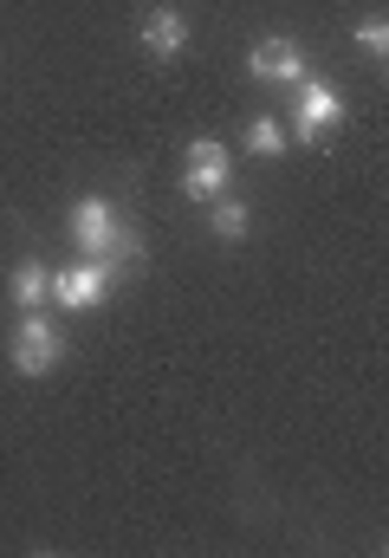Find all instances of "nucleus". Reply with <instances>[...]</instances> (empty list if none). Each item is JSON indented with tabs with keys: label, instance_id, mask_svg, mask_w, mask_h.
<instances>
[{
	"label": "nucleus",
	"instance_id": "f257e3e1",
	"mask_svg": "<svg viewBox=\"0 0 389 558\" xmlns=\"http://www.w3.org/2000/svg\"><path fill=\"white\" fill-rule=\"evenodd\" d=\"M72 247H78V260H143V247H136V234L124 228V215H118V202H105V195H85V202H72Z\"/></svg>",
	"mask_w": 389,
	"mask_h": 558
},
{
	"label": "nucleus",
	"instance_id": "f03ea898",
	"mask_svg": "<svg viewBox=\"0 0 389 558\" xmlns=\"http://www.w3.org/2000/svg\"><path fill=\"white\" fill-rule=\"evenodd\" d=\"M7 364H13L20 377H46V371L65 364V331L52 325V312H20V318H13Z\"/></svg>",
	"mask_w": 389,
	"mask_h": 558
},
{
	"label": "nucleus",
	"instance_id": "7ed1b4c3",
	"mask_svg": "<svg viewBox=\"0 0 389 558\" xmlns=\"http://www.w3.org/2000/svg\"><path fill=\"white\" fill-rule=\"evenodd\" d=\"M228 182H234L228 143L195 137L189 149H182V195H189V202H215V195H228Z\"/></svg>",
	"mask_w": 389,
	"mask_h": 558
},
{
	"label": "nucleus",
	"instance_id": "20e7f679",
	"mask_svg": "<svg viewBox=\"0 0 389 558\" xmlns=\"http://www.w3.org/2000/svg\"><path fill=\"white\" fill-rule=\"evenodd\" d=\"M344 124V92L331 78H299V105H292V137L318 143L325 131Z\"/></svg>",
	"mask_w": 389,
	"mask_h": 558
},
{
	"label": "nucleus",
	"instance_id": "39448f33",
	"mask_svg": "<svg viewBox=\"0 0 389 558\" xmlns=\"http://www.w3.org/2000/svg\"><path fill=\"white\" fill-rule=\"evenodd\" d=\"M247 72H254L259 85H299V78H312V65H305V46H299L292 33H266V39H254V52H247Z\"/></svg>",
	"mask_w": 389,
	"mask_h": 558
},
{
	"label": "nucleus",
	"instance_id": "423d86ee",
	"mask_svg": "<svg viewBox=\"0 0 389 558\" xmlns=\"http://www.w3.org/2000/svg\"><path fill=\"white\" fill-rule=\"evenodd\" d=\"M111 279H118L111 260H78V267L52 274V305H59V312H92V305L111 292Z\"/></svg>",
	"mask_w": 389,
	"mask_h": 558
},
{
	"label": "nucleus",
	"instance_id": "0eeeda50",
	"mask_svg": "<svg viewBox=\"0 0 389 558\" xmlns=\"http://www.w3.org/2000/svg\"><path fill=\"white\" fill-rule=\"evenodd\" d=\"M143 52H149L156 65L182 59V52H189V20H182L175 7H149V13H143Z\"/></svg>",
	"mask_w": 389,
	"mask_h": 558
},
{
	"label": "nucleus",
	"instance_id": "6e6552de",
	"mask_svg": "<svg viewBox=\"0 0 389 558\" xmlns=\"http://www.w3.org/2000/svg\"><path fill=\"white\" fill-rule=\"evenodd\" d=\"M7 299H13V312H46V305H52V274H46V260H20L13 279H7Z\"/></svg>",
	"mask_w": 389,
	"mask_h": 558
},
{
	"label": "nucleus",
	"instance_id": "1a4fd4ad",
	"mask_svg": "<svg viewBox=\"0 0 389 558\" xmlns=\"http://www.w3.org/2000/svg\"><path fill=\"white\" fill-rule=\"evenodd\" d=\"M208 228H215L221 241H241V234H247V202H234V195H215V202H208Z\"/></svg>",
	"mask_w": 389,
	"mask_h": 558
},
{
	"label": "nucleus",
	"instance_id": "9d476101",
	"mask_svg": "<svg viewBox=\"0 0 389 558\" xmlns=\"http://www.w3.org/2000/svg\"><path fill=\"white\" fill-rule=\"evenodd\" d=\"M247 149L272 162V156H285V131H279L272 118H254V124H247Z\"/></svg>",
	"mask_w": 389,
	"mask_h": 558
},
{
	"label": "nucleus",
	"instance_id": "9b49d317",
	"mask_svg": "<svg viewBox=\"0 0 389 558\" xmlns=\"http://www.w3.org/2000/svg\"><path fill=\"white\" fill-rule=\"evenodd\" d=\"M357 46H364L370 59H384V52H389V26H384V13H377V20H357Z\"/></svg>",
	"mask_w": 389,
	"mask_h": 558
}]
</instances>
